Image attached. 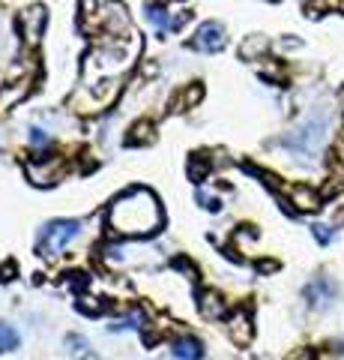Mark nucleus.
I'll use <instances>...</instances> for the list:
<instances>
[{
  "instance_id": "1",
  "label": "nucleus",
  "mask_w": 344,
  "mask_h": 360,
  "mask_svg": "<svg viewBox=\"0 0 344 360\" xmlns=\"http://www.w3.org/2000/svg\"><path fill=\"white\" fill-rule=\"evenodd\" d=\"M162 222L156 195L147 189H132L111 204V225L120 234H150Z\"/></svg>"
},
{
  "instance_id": "2",
  "label": "nucleus",
  "mask_w": 344,
  "mask_h": 360,
  "mask_svg": "<svg viewBox=\"0 0 344 360\" xmlns=\"http://www.w3.org/2000/svg\"><path fill=\"white\" fill-rule=\"evenodd\" d=\"M78 231H81V225L78 222H66V219H60V222H48L45 225V231H42V240H39V249L45 252V255H57L60 249H66L72 240L78 237Z\"/></svg>"
},
{
  "instance_id": "3",
  "label": "nucleus",
  "mask_w": 344,
  "mask_h": 360,
  "mask_svg": "<svg viewBox=\"0 0 344 360\" xmlns=\"http://www.w3.org/2000/svg\"><path fill=\"white\" fill-rule=\"evenodd\" d=\"M195 48H204V51H216V48H222L224 45V33H222V27L219 24H204L201 30H198L195 36Z\"/></svg>"
},
{
  "instance_id": "4",
  "label": "nucleus",
  "mask_w": 344,
  "mask_h": 360,
  "mask_svg": "<svg viewBox=\"0 0 344 360\" xmlns=\"http://www.w3.org/2000/svg\"><path fill=\"white\" fill-rule=\"evenodd\" d=\"M171 354H174L177 360H201L204 348H201V342H198V339L183 336V339H177L174 345H171Z\"/></svg>"
},
{
  "instance_id": "5",
  "label": "nucleus",
  "mask_w": 344,
  "mask_h": 360,
  "mask_svg": "<svg viewBox=\"0 0 344 360\" xmlns=\"http://www.w3.org/2000/svg\"><path fill=\"white\" fill-rule=\"evenodd\" d=\"M291 201L300 207V210H314V207H318V195H314L312 189H305V186H294L291 189Z\"/></svg>"
},
{
  "instance_id": "6",
  "label": "nucleus",
  "mask_w": 344,
  "mask_h": 360,
  "mask_svg": "<svg viewBox=\"0 0 344 360\" xmlns=\"http://www.w3.org/2000/svg\"><path fill=\"white\" fill-rule=\"evenodd\" d=\"M231 336L237 339V342H249L251 327H249V315H246V312H240L237 318L231 321Z\"/></svg>"
},
{
  "instance_id": "7",
  "label": "nucleus",
  "mask_w": 344,
  "mask_h": 360,
  "mask_svg": "<svg viewBox=\"0 0 344 360\" xmlns=\"http://www.w3.org/2000/svg\"><path fill=\"white\" fill-rule=\"evenodd\" d=\"M18 348V333L9 327V324L0 321V354H6V351H15Z\"/></svg>"
},
{
  "instance_id": "8",
  "label": "nucleus",
  "mask_w": 344,
  "mask_h": 360,
  "mask_svg": "<svg viewBox=\"0 0 344 360\" xmlns=\"http://www.w3.org/2000/svg\"><path fill=\"white\" fill-rule=\"evenodd\" d=\"M264 48H267V39H249L246 45H242V57H251V54H258Z\"/></svg>"
},
{
  "instance_id": "9",
  "label": "nucleus",
  "mask_w": 344,
  "mask_h": 360,
  "mask_svg": "<svg viewBox=\"0 0 344 360\" xmlns=\"http://www.w3.org/2000/svg\"><path fill=\"white\" fill-rule=\"evenodd\" d=\"M204 312H207V315H219V312H222L219 297H216V294H204Z\"/></svg>"
},
{
  "instance_id": "10",
  "label": "nucleus",
  "mask_w": 344,
  "mask_h": 360,
  "mask_svg": "<svg viewBox=\"0 0 344 360\" xmlns=\"http://www.w3.org/2000/svg\"><path fill=\"white\" fill-rule=\"evenodd\" d=\"M150 21H153V24H165V12L153 6V9H150Z\"/></svg>"
},
{
  "instance_id": "11",
  "label": "nucleus",
  "mask_w": 344,
  "mask_h": 360,
  "mask_svg": "<svg viewBox=\"0 0 344 360\" xmlns=\"http://www.w3.org/2000/svg\"><path fill=\"white\" fill-rule=\"evenodd\" d=\"M33 141H42L45 144V141H48V135H45L42 129H33Z\"/></svg>"
},
{
  "instance_id": "12",
  "label": "nucleus",
  "mask_w": 344,
  "mask_h": 360,
  "mask_svg": "<svg viewBox=\"0 0 344 360\" xmlns=\"http://www.w3.org/2000/svg\"><path fill=\"white\" fill-rule=\"evenodd\" d=\"M338 348H341V354H344V342H341V345H338Z\"/></svg>"
}]
</instances>
